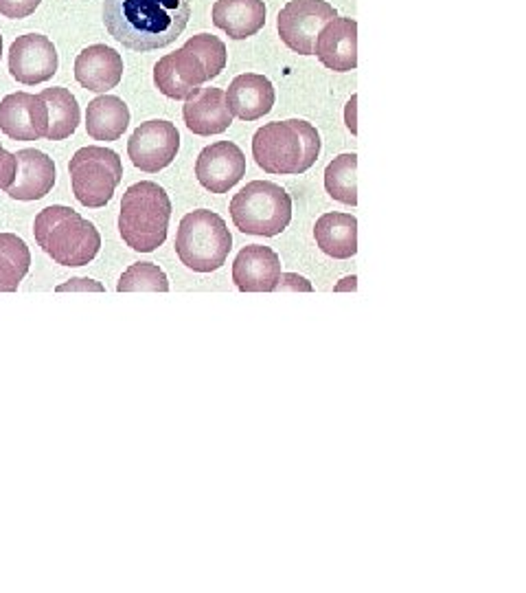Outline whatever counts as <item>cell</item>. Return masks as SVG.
<instances>
[{
  "label": "cell",
  "instance_id": "ba28073f",
  "mask_svg": "<svg viewBox=\"0 0 526 593\" xmlns=\"http://www.w3.org/2000/svg\"><path fill=\"white\" fill-rule=\"evenodd\" d=\"M333 18H338V11L327 0H289L279 11L276 29L287 49L298 55H314L320 29Z\"/></svg>",
  "mask_w": 526,
  "mask_h": 593
},
{
  "label": "cell",
  "instance_id": "f546056e",
  "mask_svg": "<svg viewBox=\"0 0 526 593\" xmlns=\"http://www.w3.org/2000/svg\"><path fill=\"white\" fill-rule=\"evenodd\" d=\"M13 178H16V154L7 152L0 146V190H9Z\"/></svg>",
  "mask_w": 526,
  "mask_h": 593
},
{
  "label": "cell",
  "instance_id": "30bf717a",
  "mask_svg": "<svg viewBox=\"0 0 526 593\" xmlns=\"http://www.w3.org/2000/svg\"><path fill=\"white\" fill-rule=\"evenodd\" d=\"M57 49L47 36H20L9 49V73L24 86L49 82L57 73Z\"/></svg>",
  "mask_w": 526,
  "mask_h": 593
},
{
  "label": "cell",
  "instance_id": "cb8c5ba5",
  "mask_svg": "<svg viewBox=\"0 0 526 593\" xmlns=\"http://www.w3.org/2000/svg\"><path fill=\"white\" fill-rule=\"evenodd\" d=\"M31 266L26 242L13 233H0V293H16Z\"/></svg>",
  "mask_w": 526,
  "mask_h": 593
},
{
  "label": "cell",
  "instance_id": "484cf974",
  "mask_svg": "<svg viewBox=\"0 0 526 593\" xmlns=\"http://www.w3.org/2000/svg\"><path fill=\"white\" fill-rule=\"evenodd\" d=\"M119 293H169V279L165 270L152 262L132 264L116 284Z\"/></svg>",
  "mask_w": 526,
  "mask_h": 593
},
{
  "label": "cell",
  "instance_id": "83f0119b",
  "mask_svg": "<svg viewBox=\"0 0 526 593\" xmlns=\"http://www.w3.org/2000/svg\"><path fill=\"white\" fill-rule=\"evenodd\" d=\"M40 3L42 0H0V16L11 20L29 18L31 13H35Z\"/></svg>",
  "mask_w": 526,
  "mask_h": 593
},
{
  "label": "cell",
  "instance_id": "8fae6325",
  "mask_svg": "<svg viewBox=\"0 0 526 593\" xmlns=\"http://www.w3.org/2000/svg\"><path fill=\"white\" fill-rule=\"evenodd\" d=\"M196 176L211 194H226L246 176V156L232 141L211 143L198 154Z\"/></svg>",
  "mask_w": 526,
  "mask_h": 593
},
{
  "label": "cell",
  "instance_id": "52a82bcc",
  "mask_svg": "<svg viewBox=\"0 0 526 593\" xmlns=\"http://www.w3.org/2000/svg\"><path fill=\"white\" fill-rule=\"evenodd\" d=\"M72 194L83 207H106L123 180V163L114 150L88 146L75 152L68 163Z\"/></svg>",
  "mask_w": 526,
  "mask_h": 593
},
{
  "label": "cell",
  "instance_id": "2e32d148",
  "mask_svg": "<svg viewBox=\"0 0 526 593\" xmlns=\"http://www.w3.org/2000/svg\"><path fill=\"white\" fill-rule=\"evenodd\" d=\"M182 117L186 128L198 137L222 134L230 128L232 114L222 88H198L184 99Z\"/></svg>",
  "mask_w": 526,
  "mask_h": 593
},
{
  "label": "cell",
  "instance_id": "9a60e30c",
  "mask_svg": "<svg viewBox=\"0 0 526 593\" xmlns=\"http://www.w3.org/2000/svg\"><path fill=\"white\" fill-rule=\"evenodd\" d=\"M314 55L320 64L335 73H346L358 66V22L353 18H333L316 38Z\"/></svg>",
  "mask_w": 526,
  "mask_h": 593
},
{
  "label": "cell",
  "instance_id": "7a4b0ae2",
  "mask_svg": "<svg viewBox=\"0 0 526 593\" xmlns=\"http://www.w3.org/2000/svg\"><path fill=\"white\" fill-rule=\"evenodd\" d=\"M320 154L318 130L305 119L272 121L253 137V158L268 174L296 176L305 174Z\"/></svg>",
  "mask_w": 526,
  "mask_h": 593
},
{
  "label": "cell",
  "instance_id": "ffe728a7",
  "mask_svg": "<svg viewBox=\"0 0 526 593\" xmlns=\"http://www.w3.org/2000/svg\"><path fill=\"white\" fill-rule=\"evenodd\" d=\"M213 24L232 40H246L259 33L266 24V3L263 0H215Z\"/></svg>",
  "mask_w": 526,
  "mask_h": 593
},
{
  "label": "cell",
  "instance_id": "836d02e7",
  "mask_svg": "<svg viewBox=\"0 0 526 593\" xmlns=\"http://www.w3.org/2000/svg\"><path fill=\"white\" fill-rule=\"evenodd\" d=\"M0 55H3V36H0Z\"/></svg>",
  "mask_w": 526,
  "mask_h": 593
},
{
  "label": "cell",
  "instance_id": "44dd1931",
  "mask_svg": "<svg viewBox=\"0 0 526 593\" xmlns=\"http://www.w3.org/2000/svg\"><path fill=\"white\" fill-rule=\"evenodd\" d=\"M318 249L333 259H349L358 253V220L351 213L331 211L314 224Z\"/></svg>",
  "mask_w": 526,
  "mask_h": 593
},
{
  "label": "cell",
  "instance_id": "5bb4252c",
  "mask_svg": "<svg viewBox=\"0 0 526 593\" xmlns=\"http://www.w3.org/2000/svg\"><path fill=\"white\" fill-rule=\"evenodd\" d=\"M281 277V257L270 247L248 244L232 262V282L241 293H272Z\"/></svg>",
  "mask_w": 526,
  "mask_h": 593
},
{
  "label": "cell",
  "instance_id": "d6986e66",
  "mask_svg": "<svg viewBox=\"0 0 526 593\" xmlns=\"http://www.w3.org/2000/svg\"><path fill=\"white\" fill-rule=\"evenodd\" d=\"M274 86L259 73H244L230 82L226 91V104L230 114L241 121H257L274 106Z\"/></svg>",
  "mask_w": 526,
  "mask_h": 593
},
{
  "label": "cell",
  "instance_id": "ac0fdd59",
  "mask_svg": "<svg viewBox=\"0 0 526 593\" xmlns=\"http://www.w3.org/2000/svg\"><path fill=\"white\" fill-rule=\"evenodd\" d=\"M123 77V57L112 47L93 45L83 49L75 60V79L86 91L108 93Z\"/></svg>",
  "mask_w": 526,
  "mask_h": 593
},
{
  "label": "cell",
  "instance_id": "4dcf8cb0",
  "mask_svg": "<svg viewBox=\"0 0 526 593\" xmlns=\"http://www.w3.org/2000/svg\"><path fill=\"white\" fill-rule=\"evenodd\" d=\"M57 293H68V291H75V293H104V286L95 279H88V277H75L70 279L68 284H60L55 288Z\"/></svg>",
  "mask_w": 526,
  "mask_h": 593
},
{
  "label": "cell",
  "instance_id": "3957f363",
  "mask_svg": "<svg viewBox=\"0 0 526 593\" xmlns=\"http://www.w3.org/2000/svg\"><path fill=\"white\" fill-rule=\"evenodd\" d=\"M38 247L60 266H86L101 249V236L93 222L64 205H51L35 215Z\"/></svg>",
  "mask_w": 526,
  "mask_h": 593
},
{
  "label": "cell",
  "instance_id": "d4e9b609",
  "mask_svg": "<svg viewBox=\"0 0 526 593\" xmlns=\"http://www.w3.org/2000/svg\"><path fill=\"white\" fill-rule=\"evenodd\" d=\"M327 194L342 205H358V154H340L325 169Z\"/></svg>",
  "mask_w": 526,
  "mask_h": 593
},
{
  "label": "cell",
  "instance_id": "5b68a950",
  "mask_svg": "<svg viewBox=\"0 0 526 593\" xmlns=\"http://www.w3.org/2000/svg\"><path fill=\"white\" fill-rule=\"evenodd\" d=\"M232 249V236L222 215L209 209L186 213L175 233V253L180 262L196 272L222 268Z\"/></svg>",
  "mask_w": 526,
  "mask_h": 593
},
{
  "label": "cell",
  "instance_id": "7402d4cb",
  "mask_svg": "<svg viewBox=\"0 0 526 593\" xmlns=\"http://www.w3.org/2000/svg\"><path fill=\"white\" fill-rule=\"evenodd\" d=\"M129 125V108L116 95H101L86 108V132L95 141L121 139Z\"/></svg>",
  "mask_w": 526,
  "mask_h": 593
},
{
  "label": "cell",
  "instance_id": "1f68e13d",
  "mask_svg": "<svg viewBox=\"0 0 526 593\" xmlns=\"http://www.w3.org/2000/svg\"><path fill=\"white\" fill-rule=\"evenodd\" d=\"M356 101H358V97L353 95V97H351V101H349V108H346V125H349V130H351L353 134H356V123H353V114H351V110H353Z\"/></svg>",
  "mask_w": 526,
  "mask_h": 593
},
{
  "label": "cell",
  "instance_id": "603a6c76",
  "mask_svg": "<svg viewBox=\"0 0 526 593\" xmlns=\"http://www.w3.org/2000/svg\"><path fill=\"white\" fill-rule=\"evenodd\" d=\"M40 97L44 99V104H47V110H49L47 139L49 141H64L70 134H75L79 119H81L77 97L72 95L68 88H62V86L44 88L40 93Z\"/></svg>",
  "mask_w": 526,
  "mask_h": 593
},
{
  "label": "cell",
  "instance_id": "277c9868",
  "mask_svg": "<svg viewBox=\"0 0 526 593\" xmlns=\"http://www.w3.org/2000/svg\"><path fill=\"white\" fill-rule=\"evenodd\" d=\"M171 220V200L158 183L141 180L121 200L119 233L132 251L152 253L163 247Z\"/></svg>",
  "mask_w": 526,
  "mask_h": 593
},
{
  "label": "cell",
  "instance_id": "7c38bea8",
  "mask_svg": "<svg viewBox=\"0 0 526 593\" xmlns=\"http://www.w3.org/2000/svg\"><path fill=\"white\" fill-rule=\"evenodd\" d=\"M0 130L13 141L47 139L49 110L40 95L11 93L0 101Z\"/></svg>",
  "mask_w": 526,
  "mask_h": 593
},
{
  "label": "cell",
  "instance_id": "8992f818",
  "mask_svg": "<svg viewBox=\"0 0 526 593\" xmlns=\"http://www.w3.org/2000/svg\"><path fill=\"white\" fill-rule=\"evenodd\" d=\"M230 218L246 236L274 238L292 222V196L276 183L253 180L232 196Z\"/></svg>",
  "mask_w": 526,
  "mask_h": 593
},
{
  "label": "cell",
  "instance_id": "d6a6232c",
  "mask_svg": "<svg viewBox=\"0 0 526 593\" xmlns=\"http://www.w3.org/2000/svg\"><path fill=\"white\" fill-rule=\"evenodd\" d=\"M344 282H346V284L335 286V291H342V288H351V291H356V275H351V277H346Z\"/></svg>",
  "mask_w": 526,
  "mask_h": 593
},
{
  "label": "cell",
  "instance_id": "4316f807",
  "mask_svg": "<svg viewBox=\"0 0 526 593\" xmlns=\"http://www.w3.org/2000/svg\"><path fill=\"white\" fill-rule=\"evenodd\" d=\"M184 47L200 57V62L207 68L209 79H215L222 75V70L226 68V62H228V53H226V45L217 36L198 33L193 38H189Z\"/></svg>",
  "mask_w": 526,
  "mask_h": 593
},
{
  "label": "cell",
  "instance_id": "4fadbf2b",
  "mask_svg": "<svg viewBox=\"0 0 526 593\" xmlns=\"http://www.w3.org/2000/svg\"><path fill=\"white\" fill-rule=\"evenodd\" d=\"M204 82H209L207 68L200 62V57L186 47L160 57L154 66L156 88L169 99H186Z\"/></svg>",
  "mask_w": 526,
  "mask_h": 593
},
{
  "label": "cell",
  "instance_id": "9c48e42d",
  "mask_svg": "<svg viewBox=\"0 0 526 593\" xmlns=\"http://www.w3.org/2000/svg\"><path fill=\"white\" fill-rule=\"evenodd\" d=\"M180 150V132L171 121L154 119L141 123L127 141V156L141 171L158 174L173 163Z\"/></svg>",
  "mask_w": 526,
  "mask_h": 593
},
{
  "label": "cell",
  "instance_id": "6da1fadb",
  "mask_svg": "<svg viewBox=\"0 0 526 593\" xmlns=\"http://www.w3.org/2000/svg\"><path fill=\"white\" fill-rule=\"evenodd\" d=\"M191 18V0H104L108 33L129 51L150 53L178 40Z\"/></svg>",
  "mask_w": 526,
  "mask_h": 593
},
{
  "label": "cell",
  "instance_id": "f1b7e54d",
  "mask_svg": "<svg viewBox=\"0 0 526 593\" xmlns=\"http://www.w3.org/2000/svg\"><path fill=\"white\" fill-rule=\"evenodd\" d=\"M276 293H312L314 286L310 279H305L303 275L296 272H281L279 282H276Z\"/></svg>",
  "mask_w": 526,
  "mask_h": 593
},
{
  "label": "cell",
  "instance_id": "e0dca14e",
  "mask_svg": "<svg viewBox=\"0 0 526 593\" xmlns=\"http://www.w3.org/2000/svg\"><path fill=\"white\" fill-rule=\"evenodd\" d=\"M57 178L53 158L44 152L26 148L16 154V178H13L7 194L13 200H40L47 196Z\"/></svg>",
  "mask_w": 526,
  "mask_h": 593
}]
</instances>
